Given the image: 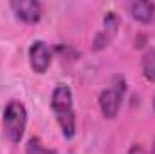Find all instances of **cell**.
Wrapping results in <instances>:
<instances>
[{"label":"cell","instance_id":"7a4b0ae2","mask_svg":"<svg viewBox=\"0 0 155 154\" xmlns=\"http://www.w3.org/2000/svg\"><path fill=\"white\" fill-rule=\"evenodd\" d=\"M4 132L5 138L11 143H20L25 132V125H27V111L25 105L18 100H11L5 109H4Z\"/></svg>","mask_w":155,"mask_h":154},{"label":"cell","instance_id":"277c9868","mask_svg":"<svg viewBox=\"0 0 155 154\" xmlns=\"http://www.w3.org/2000/svg\"><path fill=\"white\" fill-rule=\"evenodd\" d=\"M51 62H52V53H51L49 45L43 40L33 42L31 47H29V64H31V69L35 73H38V75H43L51 67Z\"/></svg>","mask_w":155,"mask_h":154},{"label":"cell","instance_id":"6da1fadb","mask_svg":"<svg viewBox=\"0 0 155 154\" xmlns=\"http://www.w3.org/2000/svg\"><path fill=\"white\" fill-rule=\"evenodd\" d=\"M51 109L54 113V118L61 129V134L65 138H74L78 129L76 123V111H74V102H72V93L69 85L58 83L52 91L51 96Z\"/></svg>","mask_w":155,"mask_h":154},{"label":"cell","instance_id":"9c48e42d","mask_svg":"<svg viewBox=\"0 0 155 154\" xmlns=\"http://www.w3.org/2000/svg\"><path fill=\"white\" fill-rule=\"evenodd\" d=\"M25 154H58V152L54 149L45 147L40 138H31L25 145Z\"/></svg>","mask_w":155,"mask_h":154},{"label":"cell","instance_id":"ba28073f","mask_svg":"<svg viewBox=\"0 0 155 154\" xmlns=\"http://www.w3.org/2000/svg\"><path fill=\"white\" fill-rule=\"evenodd\" d=\"M143 75L146 80L155 82V49L148 51L143 56Z\"/></svg>","mask_w":155,"mask_h":154},{"label":"cell","instance_id":"30bf717a","mask_svg":"<svg viewBox=\"0 0 155 154\" xmlns=\"http://www.w3.org/2000/svg\"><path fill=\"white\" fill-rule=\"evenodd\" d=\"M152 154H155V143H153V149H152Z\"/></svg>","mask_w":155,"mask_h":154},{"label":"cell","instance_id":"52a82bcc","mask_svg":"<svg viewBox=\"0 0 155 154\" xmlns=\"http://www.w3.org/2000/svg\"><path fill=\"white\" fill-rule=\"evenodd\" d=\"M130 15L141 24H150L155 20V5L152 2H134L130 4Z\"/></svg>","mask_w":155,"mask_h":154},{"label":"cell","instance_id":"5b68a950","mask_svg":"<svg viewBox=\"0 0 155 154\" xmlns=\"http://www.w3.org/2000/svg\"><path fill=\"white\" fill-rule=\"evenodd\" d=\"M11 9L25 24H36L41 18V5L36 0H20V2H11Z\"/></svg>","mask_w":155,"mask_h":154},{"label":"cell","instance_id":"3957f363","mask_svg":"<svg viewBox=\"0 0 155 154\" xmlns=\"http://www.w3.org/2000/svg\"><path fill=\"white\" fill-rule=\"evenodd\" d=\"M124 93H126V83H124V78L116 76L112 80L110 87H107L101 94H99V107H101V113L105 118H116L119 109H121V103H123V98H124Z\"/></svg>","mask_w":155,"mask_h":154},{"label":"cell","instance_id":"8fae6325","mask_svg":"<svg viewBox=\"0 0 155 154\" xmlns=\"http://www.w3.org/2000/svg\"><path fill=\"white\" fill-rule=\"evenodd\" d=\"M153 109H155V96H153Z\"/></svg>","mask_w":155,"mask_h":154},{"label":"cell","instance_id":"8992f818","mask_svg":"<svg viewBox=\"0 0 155 154\" xmlns=\"http://www.w3.org/2000/svg\"><path fill=\"white\" fill-rule=\"evenodd\" d=\"M117 27H119V18H117L116 13H108L107 15V18H105V27H103V31H99V35L96 37V49H103V47H107L112 38L116 37L117 33Z\"/></svg>","mask_w":155,"mask_h":154}]
</instances>
